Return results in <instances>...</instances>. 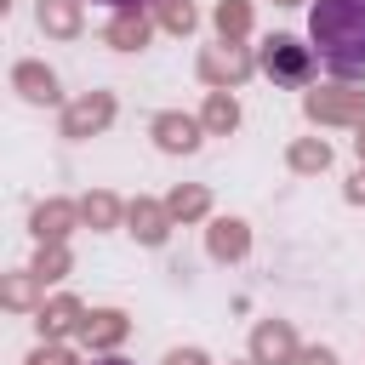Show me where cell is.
<instances>
[{
	"label": "cell",
	"mask_w": 365,
	"mask_h": 365,
	"mask_svg": "<svg viewBox=\"0 0 365 365\" xmlns=\"http://www.w3.org/2000/svg\"><path fill=\"white\" fill-rule=\"evenodd\" d=\"M91 365H131V359H114V354H108V359H91Z\"/></svg>",
	"instance_id": "obj_13"
},
{
	"label": "cell",
	"mask_w": 365,
	"mask_h": 365,
	"mask_svg": "<svg viewBox=\"0 0 365 365\" xmlns=\"http://www.w3.org/2000/svg\"><path fill=\"white\" fill-rule=\"evenodd\" d=\"M103 114H108V103H91V108H74V114H68V131H80L86 120H103Z\"/></svg>",
	"instance_id": "obj_6"
},
{
	"label": "cell",
	"mask_w": 365,
	"mask_h": 365,
	"mask_svg": "<svg viewBox=\"0 0 365 365\" xmlns=\"http://www.w3.org/2000/svg\"><path fill=\"white\" fill-rule=\"evenodd\" d=\"M308 365H331V354H308Z\"/></svg>",
	"instance_id": "obj_12"
},
{
	"label": "cell",
	"mask_w": 365,
	"mask_h": 365,
	"mask_svg": "<svg viewBox=\"0 0 365 365\" xmlns=\"http://www.w3.org/2000/svg\"><path fill=\"white\" fill-rule=\"evenodd\" d=\"M211 245H217V257H234V251H245V234H240V222H222Z\"/></svg>",
	"instance_id": "obj_4"
},
{
	"label": "cell",
	"mask_w": 365,
	"mask_h": 365,
	"mask_svg": "<svg viewBox=\"0 0 365 365\" xmlns=\"http://www.w3.org/2000/svg\"><path fill=\"white\" fill-rule=\"evenodd\" d=\"M314 63H319V57H314V46H302V40H291V34H274V40L262 46V68H268L274 80H291V86H302Z\"/></svg>",
	"instance_id": "obj_2"
},
{
	"label": "cell",
	"mask_w": 365,
	"mask_h": 365,
	"mask_svg": "<svg viewBox=\"0 0 365 365\" xmlns=\"http://www.w3.org/2000/svg\"><path fill=\"white\" fill-rule=\"evenodd\" d=\"M165 365H205V359H200V354H171Z\"/></svg>",
	"instance_id": "obj_10"
},
{
	"label": "cell",
	"mask_w": 365,
	"mask_h": 365,
	"mask_svg": "<svg viewBox=\"0 0 365 365\" xmlns=\"http://www.w3.org/2000/svg\"><path fill=\"white\" fill-rule=\"evenodd\" d=\"M154 131H160V148H182V154H188V148L200 143V131H194V120H160Z\"/></svg>",
	"instance_id": "obj_3"
},
{
	"label": "cell",
	"mask_w": 365,
	"mask_h": 365,
	"mask_svg": "<svg viewBox=\"0 0 365 365\" xmlns=\"http://www.w3.org/2000/svg\"><path fill=\"white\" fill-rule=\"evenodd\" d=\"M165 23H171V29H188V23H194L188 0H171V6H165Z\"/></svg>",
	"instance_id": "obj_7"
},
{
	"label": "cell",
	"mask_w": 365,
	"mask_h": 365,
	"mask_svg": "<svg viewBox=\"0 0 365 365\" xmlns=\"http://www.w3.org/2000/svg\"><path fill=\"white\" fill-rule=\"evenodd\" d=\"M29 365H68V359H63V354H57V348H51V354H46V348H40V354H34V359H29Z\"/></svg>",
	"instance_id": "obj_9"
},
{
	"label": "cell",
	"mask_w": 365,
	"mask_h": 365,
	"mask_svg": "<svg viewBox=\"0 0 365 365\" xmlns=\"http://www.w3.org/2000/svg\"><path fill=\"white\" fill-rule=\"evenodd\" d=\"M97 6H120L125 11V6H143V0H97Z\"/></svg>",
	"instance_id": "obj_11"
},
{
	"label": "cell",
	"mask_w": 365,
	"mask_h": 365,
	"mask_svg": "<svg viewBox=\"0 0 365 365\" xmlns=\"http://www.w3.org/2000/svg\"><path fill=\"white\" fill-rule=\"evenodd\" d=\"M308 46L325 74L365 80V0H314L308 6Z\"/></svg>",
	"instance_id": "obj_1"
},
{
	"label": "cell",
	"mask_w": 365,
	"mask_h": 365,
	"mask_svg": "<svg viewBox=\"0 0 365 365\" xmlns=\"http://www.w3.org/2000/svg\"><path fill=\"white\" fill-rule=\"evenodd\" d=\"M211 125H234V103H228V97L211 103Z\"/></svg>",
	"instance_id": "obj_8"
},
{
	"label": "cell",
	"mask_w": 365,
	"mask_h": 365,
	"mask_svg": "<svg viewBox=\"0 0 365 365\" xmlns=\"http://www.w3.org/2000/svg\"><path fill=\"white\" fill-rule=\"evenodd\" d=\"M40 23H57V29H74V11H68L63 0H46V6H40Z\"/></svg>",
	"instance_id": "obj_5"
}]
</instances>
